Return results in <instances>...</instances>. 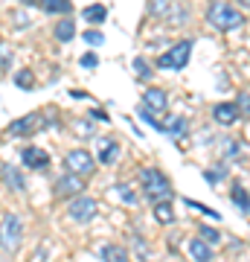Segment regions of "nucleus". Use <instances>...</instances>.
I'll return each mask as SVG.
<instances>
[{"mask_svg": "<svg viewBox=\"0 0 250 262\" xmlns=\"http://www.w3.org/2000/svg\"><path fill=\"white\" fill-rule=\"evenodd\" d=\"M140 192H143V198H146L151 207L175 198V187H172L169 175L163 172V169H157V166L140 169Z\"/></svg>", "mask_w": 250, "mask_h": 262, "instance_id": "1", "label": "nucleus"}, {"mask_svg": "<svg viewBox=\"0 0 250 262\" xmlns=\"http://www.w3.org/2000/svg\"><path fill=\"white\" fill-rule=\"evenodd\" d=\"M207 24L218 32H236V29L244 27V15H241L239 6H233V3H224V0H213L210 6H207Z\"/></svg>", "mask_w": 250, "mask_h": 262, "instance_id": "2", "label": "nucleus"}, {"mask_svg": "<svg viewBox=\"0 0 250 262\" xmlns=\"http://www.w3.org/2000/svg\"><path fill=\"white\" fill-rule=\"evenodd\" d=\"M192 47H195L192 38H180V41H175V44H172V47L157 58V67H160V70H184V67L189 64Z\"/></svg>", "mask_w": 250, "mask_h": 262, "instance_id": "3", "label": "nucleus"}, {"mask_svg": "<svg viewBox=\"0 0 250 262\" xmlns=\"http://www.w3.org/2000/svg\"><path fill=\"white\" fill-rule=\"evenodd\" d=\"M50 122H56L53 117H47L44 111H35V114H27V117H20V120H12L9 128H6V137L12 140H18V137H32L35 131L47 128Z\"/></svg>", "mask_w": 250, "mask_h": 262, "instance_id": "4", "label": "nucleus"}, {"mask_svg": "<svg viewBox=\"0 0 250 262\" xmlns=\"http://www.w3.org/2000/svg\"><path fill=\"white\" fill-rule=\"evenodd\" d=\"M96 210H99L96 198L79 195V198H73V201H70V207H67V215L73 219L76 225H87V222H93V219H96Z\"/></svg>", "mask_w": 250, "mask_h": 262, "instance_id": "5", "label": "nucleus"}, {"mask_svg": "<svg viewBox=\"0 0 250 262\" xmlns=\"http://www.w3.org/2000/svg\"><path fill=\"white\" fill-rule=\"evenodd\" d=\"M64 166H67V172H73V175L82 178V175H90L93 169H96V158L87 149H73V151H67Z\"/></svg>", "mask_w": 250, "mask_h": 262, "instance_id": "6", "label": "nucleus"}, {"mask_svg": "<svg viewBox=\"0 0 250 262\" xmlns=\"http://www.w3.org/2000/svg\"><path fill=\"white\" fill-rule=\"evenodd\" d=\"M84 192V181L79 178V175H73V172H64L61 178L56 181V195L58 198H79Z\"/></svg>", "mask_w": 250, "mask_h": 262, "instance_id": "7", "label": "nucleus"}, {"mask_svg": "<svg viewBox=\"0 0 250 262\" xmlns=\"http://www.w3.org/2000/svg\"><path fill=\"white\" fill-rule=\"evenodd\" d=\"M213 120L218 122V125H224V128H230V125H236V122L241 120V111L239 105H236V99H227V102H215L213 105Z\"/></svg>", "mask_w": 250, "mask_h": 262, "instance_id": "8", "label": "nucleus"}, {"mask_svg": "<svg viewBox=\"0 0 250 262\" xmlns=\"http://www.w3.org/2000/svg\"><path fill=\"white\" fill-rule=\"evenodd\" d=\"M143 108L146 111H151V114H163L169 108V96H166V91L163 88H146L143 91Z\"/></svg>", "mask_w": 250, "mask_h": 262, "instance_id": "9", "label": "nucleus"}, {"mask_svg": "<svg viewBox=\"0 0 250 262\" xmlns=\"http://www.w3.org/2000/svg\"><path fill=\"white\" fill-rule=\"evenodd\" d=\"M20 233H24V222H20V215L9 213L6 219H3V242H6V248H18L20 242Z\"/></svg>", "mask_w": 250, "mask_h": 262, "instance_id": "10", "label": "nucleus"}, {"mask_svg": "<svg viewBox=\"0 0 250 262\" xmlns=\"http://www.w3.org/2000/svg\"><path fill=\"white\" fill-rule=\"evenodd\" d=\"M186 253H189V259H192V262H213L215 259L213 245L204 242L201 236H195V239H189V242H186Z\"/></svg>", "mask_w": 250, "mask_h": 262, "instance_id": "11", "label": "nucleus"}, {"mask_svg": "<svg viewBox=\"0 0 250 262\" xmlns=\"http://www.w3.org/2000/svg\"><path fill=\"white\" fill-rule=\"evenodd\" d=\"M20 160H24L27 169H47L50 166V151L38 149V146H27V149L20 151Z\"/></svg>", "mask_w": 250, "mask_h": 262, "instance_id": "12", "label": "nucleus"}, {"mask_svg": "<svg viewBox=\"0 0 250 262\" xmlns=\"http://www.w3.org/2000/svg\"><path fill=\"white\" fill-rule=\"evenodd\" d=\"M0 178H3V184H6L12 192H24V189H27V181L20 175V169L12 166V163H3V166H0Z\"/></svg>", "mask_w": 250, "mask_h": 262, "instance_id": "13", "label": "nucleus"}, {"mask_svg": "<svg viewBox=\"0 0 250 262\" xmlns=\"http://www.w3.org/2000/svg\"><path fill=\"white\" fill-rule=\"evenodd\" d=\"M160 131L166 137H172V140H184V137H189V120L186 117H169Z\"/></svg>", "mask_w": 250, "mask_h": 262, "instance_id": "14", "label": "nucleus"}, {"mask_svg": "<svg viewBox=\"0 0 250 262\" xmlns=\"http://www.w3.org/2000/svg\"><path fill=\"white\" fill-rule=\"evenodd\" d=\"M38 6H41L47 15H61V18H70V12H73V0H38Z\"/></svg>", "mask_w": 250, "mask_h": 262, "instance_id": "15", "label": "nucleus"}, {"mask_svg": "<svg viewBox=\"0 0 250 262\" xmlns=\"http://www.w3.org/2000/svg\"><path fill=\"white\" fill-rule=\"evenodd\" d=\"M53 35H56V41H61V44H70V41L76 38V20H73V18L56 20V27H53Z\"/></svg>", "mask_w": 250, "mask_h": 262, "instance_id": "16", "label": "nucleus"}, {"mask_svg": "<svg viewBox=\"0 0 250 262\" xmlns=\"http://www.w3.org/2000/svg\"><path fill=\"white\" fill-rule=\"evenodd\" d=\"M230 201L241 210V215H250V192L244 189V184H233L230 187Z\"/></svg>", "mask_w": 250, "mask_h": 262, "instance_id": "17", "label": "nucleus"}, {"mask_svg": "<svg viewBox=\"0 0 250 262\" xmlns=\"http://www.w3.org/2000/svg\"><path fill=\"white\" fill-rule=\"evenodd\" d=\"M99 259L102 262H128V248H122V245H102Z\"/></svg>", "mask_w": 250, "mask_h": 262, "instance_id": "18", "label": "nucleus"}, {"mask_svg": "<svg viewBox=\"0 0 250 262\" xmlns=\"http://www.w3.org/2000/svg\"><path fill=\"white\" fill-rule=\"evenodd\" d=\"M82 18L87 20V24H93V27H99V24H105V18H108V9H105L102 3H90V6L82 9Z\"/></svg>", "mask_w": 250, "mask_h": 262, "instance_id": "19", "label": "nucleus"}, {"mask_svg": "<svg viewBox=\"0 0 250 262\" xmlns=\"http://www.w3.org/2000/svg\"><path fill=\"white\" fill-rule=\"evenodd\" d=\"M117 158H120V143H117V140H102V149H99L96 160H99V163H105V166H111Z\"/></svg>", "mask_w": 250, "mask_h": 262, "instance_id": "20", "label": "nucleus"}, {"mask_svg": "<svg viewBox=\"0 0 250 262\" xmlns=\"http://www.w3.org/2000/svg\"><path fill=\"white\" fill-rule=\"evenodd\" d=\"M172 6H175V0H148V15L157 20H169Z\"/></svg>", "mask_w": 250, "mask_h": 262, "instance_id": "21", "label": "nucleus"}, {"mask_svg": "<svg viewBox=\"0 0 250 262\" xmlns=\"http://www.w3.org/2000/svg\"><path fill=\"white\" fill-rule=\"evenodd\" d=\"M241 155V140L236 137H221V160H236Z\"/></svg>", "mask_w": 250, "mask_h": 262, "instance_id": "22", "label": "nucleus"}, {"mask_svg": "<svg viewBox=\"0 0 250 262\" xmlns=\"http://www.w3.org/2000/svg\"><path fill=\"white\" fill-rule=\"evenodd\" d=\"M186 20H189V6L175 0V6H172V12H169V24H172V27H184Z\"/></svg>", "mask_w": 250, "mask_h": 262, "instance_id": "23", "label": "nucleus"}, {"mask_svg": "<svg viewBox=\"0 0 250 262\" xmlns=\"http://www.w3.org/2000/svg\"><path fill=\"white\" fill-rule=\"evenodd\" d=\"M154 219H157L160 225H175V210H172V201L154 204Z\"/></svg>", "mask_w": 250, "mask_h": 262, "instance_id": "24", "label": "nucleus"}, {"mask_svg": "<svg viewBox=\"0 0 250 262\" xmlns=\"http://www.w3.org/2000/svg\"><path fill=\"white\" fill-rule=\"evenodd\" d=\"M15 84H18L20 91H32L35 88V73L32 70H18L15 73Z\"/></svg>", "mask_w": 250, "mask_h": 262, "instance_id": "25", "label": "nucleus"}, {"mask_svg": "<svg viewBox=\"0 0 250 262\" xmlns=\"http://www.w3.org/2000/svg\"><path fill=\"white\" fill-rule=\"evenodd\" d=\"M134 73H137V79H143V82H148L151 76H154V70H151V64H148L143 56L134 58Z\"/></svg>", "mask_w": 250, "mask_h": 262, "instance_id": "26", "label": "nucleus"}, {"mask_svg": "<svg viewBox=\"0 0 250 262\" xmlns=\"http://www.w3.org/2000/svg\"><path fill=\"white\" fill-rule=\"evenodd\" d=\"M198 236H201L204 242H210V245H218V242H221V233H218L213 225H201V227H198Z\"/></svg>", "mask_w": 250, "mask_h": 262, "instance_id": "27", "label": "nucleus"}, {"mask_svg": "<svg viewBox=\"0 0 250 262\" xmlns=\"http://www.w3.org/2000/svg\"><path fill=\"white\" fill-rule=\"evenodd\" d=\"M204 178L210 181V184H218V181H224V178H227V163H218L215 169H207Z\"/></svg>", "mask_w": 250, "mask_h": 262, "instance_id": "28", "label": "nucleus"}, {"mask_svg": "<svg viewBox=\"0 0 250 262\" xmlns=\"http://www.w3.org/2000/svg\"><path fill=\"white\" fill-rule=\"evenodd\" d=\"M117 195L125 201V204H137V195H134V189L128 184H117Z\"/></svg>", "mask_w": 250, "mask_h": 262, "instance_id": "29", "label": "nucleus"}, {"mask_svg": "<svg viewBox=\"0 0 250 262\" xmlns=\"http://www.w3.org/2000/svg\"><path fill=\"white\" fill-rule=\"evenodd\" d=\"M84 41H87L90 47H99V44H105V35L99 29H87V32H84Z\"/></svg>", "mask_w": 250, "mask_h": 262, "instance_id": "30", "label": "nucleus"}, {"mask_svg": "<svg viewBox=\"0 0 250 262\" xmlns=\"http://www.w3.org/2000/svg\"><path fill=\"white\" fill-rule=\"evenodd\" d=\"M12 64V47L9 44H0V70H6Z\"/></svg>", "mask_w": 250, "mask_h": 262, "instance_id": "31", "label": "nucleus"}, {"mask_svg": "<svg viewBox=\"0 0 250 262\" xmlns=\"http://www.w3.org/2000/svg\"><path fill=\"white\" fill-rule=\"evenodd\" d=\"M236 105H239L241 117H250V94H239L236 96Z\"/></svg>", "mask_w": 250, "mask_h": 262, "instance_id": "32", "label": "nucleus"}, {"mask_svg": "<svg viewBox=\"0 0 250 262\" xmlns=\"http://www.w3.org/2000/svg\"><path fill=\"white\" fill-rule=\"evenodd\" d=\"M79 64L87 67V70H93V67H99V56H96V53H84V56L79 58Z\"/></svg>", "mask_w": 250, "mask_h": 262, "instance_id": "33", "label": "nucleus"}, {"mask_svg": "<svg viewBox=\"0 0 250 262\" xmlns=\"http://www.w3.org/2000/svg\"><path fill=\"white\" fill-rule=\"evenodd\" d=\"M186 204H189V207H195V210H201V213H204V215H213V219H218V213H215L213 207L201 204V201H189V198H186Z\"/></svg>", "mask_w": 250, "mask_h": 262, "instance_id": "34", "label": "nucleus"}, {"mask_svg": "<svg viewBox=\"0 0 250 262\" xmlns=\"http://www.w3.org/2000/svg\"><path fill=\"white\" fill-rule=\"evenodd\" d=\"M15 27H29V15H24V12H15Z\"/></svg>", "mask_w": 250, "mask_h": 262, "instance_id": "35", "label": "nucleus"}, {"mask_svg": "<svg viewBox=\"0 0 250 262\" xmlns=\"http://www.w3.org/2000/svg\"><path fill=\"white\" fill-rule=\"evenodd\" d=\"M90 117H93V120H102V122H108V114H105L102 108H96V111H90Z\"/></svg>", "mask_w": 250, "mask_h": 262, "instance_id": "36", "label": "nucleus"}, {"mask_svg": "<svg viewBox=\"0 0 250 262\" xmlns=\"http://www.w3.org/2000/svg\"><path fill=\"white\" fill-rule=\"evenodd\" d=\"M236 6L239 9H250V0H236Z\"/></svg>", "mask_w": 250, "mask_h": 262, "instance_id": "37", "label": "nucleus"}, {"mask_svg": "<svg viewBox=\"0 0 250 262\" xmlns=\"http://www.w3.org/2000/svg\"><path fill=\"white\" fill-rule=\"evenodd\" d=\"M18 3H20V6H35L38 0H18Z\"/></svg>", "mask_w": 250, "mask_h": 262, "instance_id": "38", "label": "nucleus"}]
</instances>
